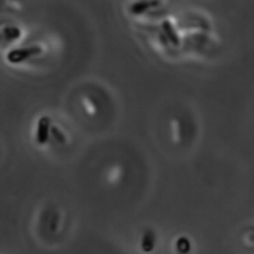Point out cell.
<instances>
[{
  "instance_id": "1",
  "label": "cell",
  "mask_w": 254,
  "mask_h": 254,
  "mask_svg": "<svg viewBox=\"0 0 254 254\" xmlns=\"http://www.w3.org/2000/svg\"><path fill=\"white\" fill-rule=\"evenodd\" d=\"M51 121L47 117H41L35 128V141L37 145H45L51 135Z\"/></svg>"
},
{
  "instance_id": "2",
  "label": "cell",
  "mask_w": 254,
  "mask_h": 254,
  "mask_svg": "<svg viewBox=\"0 0 254 254\" xmlns=\"http://www.w3.org/2000/svg\"><path fill=\"white\" fill-rule=\"evenodd\" d=\"M81 107L84 113L89 117H94L98 114L99 106L96 99L89 94H82L81 96Z\"/></svg>"
},
{
  "instance_id": "3",
  "label": "cell",
  "mask_w": 254,
  "mask_h": 254,
  "mask_svg": "<svg viewBox=\"0 0 254 254\" xmlns=\"http://www.w3.org/2000/svg\"><path fill=\"white\" fill-rule=\"evenodd\" d=\"M170 131H171V139L174 143H181L184 136L183 126H181V121L179 118H174L170 123Z\"/></svg>"
},
{
  "instance_id": "4",
  "label": "cell",
  "mask_w": 254,
  "mask_h": 254,
  "mask_svg": "<svg viewBox=\"0 0 254 254\" xmlns=\"http://www.w3.org/2000/svg\"><path fill=\"white\" fill-rule=\"evenodd\" d=\"M124 170L121 165H113L107 173V180L109 184H118L123 180Z\"/></svg>"
},
{
  "instance_id": "5",
  "label": "cell",
  "mask_w": 254,
  "mask_h": 254,
  "mask_svg": "<svg viewBox=\"0 0 254 254\" xmlns=\"http://www.w3.org/2000/svg\"><path fill=\"white\" fill-rule=\"evenodd\" d=\"M155 246V235L151 231H146L141 238V250L144 252H151Z\"/></svg>"
},
{
  "instance_id": "6",
  "label": "cell",
  "mask_w": 254,
  "mask_h": 254,
  "mask_svg": "<svg viewBox=\"0 0 254 254\" xmlns=\"http://www.w3.org/2000/svg\"><path fill=\"white\" fill-rule=\"evenodd\" d=\"M51 136H52V139H54V140L56 141V143L66 144V141H67L66 133H64V131L62 130V129L60 128L59 126H54V124H52V127H51Z\"/></svg>"
}]
</instances>
